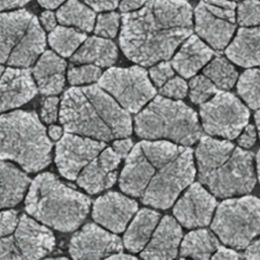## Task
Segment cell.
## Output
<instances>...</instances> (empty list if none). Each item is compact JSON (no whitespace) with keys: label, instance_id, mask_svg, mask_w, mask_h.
Masks as SVG:
<instances>
[{"label":"cell","instance_id":"6da1fadb","mask_svg":"<svg viewBox=\"0 0 260 260\" xmlns=\"http://www.w3.org/2000/svg\"><path fill=\"white\" fill-rule=\"evenodd\" d=\"M120 48L132 62L151 66L173 57L193 32V8L186 0H148L121 16Z\"/></svg>","mask_w":260,"mask_h":260},{"label":"cell","instance_id":"7a4b0ae2","mask_svg":"<svg viewBox=\"0 0 260 260\" xmlns=\"http://www.w3.org/2000/svg\"><path fill=\"white\" fill-rule=\"evenodd\" d=\"M59 119L65 132L105 142L132 133L130 113L94 83L68 88L61 99Z\"/></svg>","mask_w":260,"mask_h":260},{"label":"cell","instance_id":"3957f363","mask_svg":"<svg viewBox=\"0 0 260 260\" xmlns=\"http://www.w3.org/2000/svg\"><path fill=\"white\" fill-rule=\"evenodd\" d=\"M197 178L218 198L250 193L257 182L254 153L229 139L201 135L195 149Z\"/></svg>","mask_w":260,"mask_h":260},{"label":"cell","instance_id":"277c9868","mask_svg":"<svg viewBox=\"0 0 260 260\" xmlns=\"http://www.w3.org/2000/svg\"><path fill=\"white\" fill-rule=\"evenodd\" d=\"M91 200L52 173L39 174L30 183L25 211L45 225L59 232L75 231L86 218Z\"/></svg>","mask_w":260,"mask_h":260},{"label":"cell","instance_id":"5b68a950","mask_svg":"<svg viewBox=\"0 0 260 260\" xmlns=\"http://www.w3.org/2000/svg\"><path fill=\"white\" fill-rule=\"evenodd\" d=\"M52 142L35 112L13 111L0 116V159L36 173L51 162Z\"/></svg>","mask_w":260,"mask_h":260},{"label":"cell","instance_id":"8992f818","mask_svg":"<svg viewBox=\"0 0 260 260\" xmlns=\"http://www.w3.org/2000/svg\"><path fill=\"white\" fill-rule=\"evenodd\" d=\"M134 129L141 138H165L184 146L195 144L202 133L198 115L191 107L161 94L138 112Z\"/></svg>","mask_w":260,"mask_h":260},{"label":"cell","instance_id":"52a82bcc","mask_svg":"<svg viewBox=\"0 0 260 260\" xmlns=\"http://www.w3.org/2000/svg\"><path fill=\"white\" fill-rule=\"evenodd\" d=\"M210 228L224 245L245 250L260 235V198H224L216 206Z\"/></svg>","mask_w":260,"mask_h":260},{"label":"cell","instance_id":"ba28073f","mask_svg":"<svg viewBox=\"0 0 260 260\" xmlns=\"http://www.w3.org/2000/svg\"><path fill=\"white\" fill-rule=\"evenodd\" d=\"M155 169L141 201L153 208L168 209L195 179L194 151L190 146H185L176 157Z\"/></svg>","mask_w":260,"mask_h":260},{"label":"cell","instance_id":"9c48e42d","mask_svg":"<svg viewBox=\"0 0 260 260\" xmlns=\"http://www.w3.org/2000/svg\"><path fill=\"white\" fill-rule=\"evenodd\" d=\"M199 117L207 135L234 140L248 124L250 111L236 94L220 89L200 105Z\"/></svg>","mask_w":260,"mask_h":260},{"label":"cell","instance_id":"30bf717a","mask_svg":"<svg viewBox=\"0 0 260 260\" xmlns=\"http://www.w3.org/2000/svg\"><path fill=\"white\" fill-rule=\"evenodd\" d=\"M98 84L130 114L138 113L156 94L148 72L137 65L110 67L101 75Z\"/></svg>","mask_w":260,"mask_h":260},{"label":"cell","instance_id":"8fae6325","mask_svg":"<svg viewBox=\"0 0 260 260\" xmlns=\"http://www.w3.org/2000/svg\"><path fill=\"white\" fill-rule=\"evenodd\" d=\"M234 0H200L194 9L195 31L212 49L222 51L236 30Z\"/></svg>","mask_w":260,"mask_h":260},{"label":"cell","instance_id":"7c38bea8","mask_svg":"<svg viewBox=\"0 0 260 260\" xmlns=\"http://www.w3.org/2000/svg\"><path fill=\"white\" fill-rule=\"evenodd\" d=\"M105 147V141L66 132L56 144L55 164L64 178L73 181Z\"/></svg>","mask_w":260,"mask_h":260},{"label":"cell","instance_id":"4fadbf2b","mask_svg":"<svg viewBox=\"0 0 260 260\" xmlns=\"http://www.w3.org/2000/svg\"><path fill=\"white\" fill-rule=\"evenodd\" d=\"M216 206L215 196L200 182H193L176 201L173 213L186 229L204 228L211 222Z\"/></svg>","mask_w":260,"mask_h":260},{"label":"cell","instance_id":"5bb4252c","mask_svg":"<svg viewBox=\"0 0 260 260\" xmlns=\"http://www.w3.org/2000/svg\"><path fill=\"white\" fill-rule=\"evenodd\" d=\"M123 247L120 237L87 222L71 237L68 250L73 259H102L122 251Z\"/></svg>","mask_w":260,"mask_h":260},{"label":"cell","instance_id":"9a60e30c","mask_svg":"<svg viewBox=\"0 0 260 260\" xmlns=\"http://www.w3.org/2000/svg\"><path fill=\"white\" fill-rule=\"evenodd\" d=\"M135 200L118 192H108L93 202L92 218L113 233H122L132 216L137 212Z\"/></svg>","mask_w":260,"mask_h":260},{"label":"cell","instance_id":"2e32d148","mask_svg":"<svg viewBox=\"0 0 260 260\" xmlns=\"http://www.w3.org/2000/svg\"><path fill=\"white\" fill-rule=\"evenodd\" d=\"M121 157L113 147H105L90 160L76 178L77 185L88 194H96L111 188L117 181Z\"/></svg>","mask_w":260,"mask_h":260},{"label":"cell","instance_id":"e0dca14e","mask_svg":"<svg viewBox=\"0 0 260 260\" xmlns=\"http://www.w3.org/2000/svg\"><path fill=\"white\" fill-rule=\"evenodd\" d=\"M38 90L29 68H6L0 76V113L28 103Z\"/></svg>","mask_w":260,"mask_h":260},{"label":"cell","instance_id":"ac0fdd59","mask_svg":"<svg viewBox=\"0 0 260 260\" xmlns=\"http://www.w3.org/2000/svg\"><path fill=\"white\" fill-rule=\"evenodd\" d=\"M14 240L23 259L44 258L53 251L56 244L53 233L26 214L19 217Z\"/></svg>","mask_w":260,"mask_h":260},{"label":"cell","instance_id":"d6986e66","mask_svg":"<svg viewBox=\"0 0 260 260\" xmlns=\"http://www.w3.org/2000/svg\"><path fill=\"white\" fill-rule=\"evenodd\" d=\"M156 169L144 154L140 143L135 144L126 156L119 178L120 189L131 196L141 197Z\"/></svg>","mask_w":260,"mask_h":260},{"label":"cell","instance_id":"ffe728a7","mask_svg":"<svg viewBox=\"0 0 260 260\" xmlns=\"http://www.w3.org/2000/svg\"><path fill=\"white\" fill-rule=\"evenodd\" d=\"M183 239L180 222L171 215H165L157 223L150 240L140 252L144 259H173L178 256Z\"/></svg>","mask_w":260,"mask_h":260},{"label":"cell","instance_id":"44dd1931","mask_svg":"<svg viewBox=\"0 0 260 260\" xmlns=\"http://www.w3.org/2000/svg\"><path fill=\"white\" fill-rule=\"evenodd\" d=\"M211 47L194 34H191L172 58V65L182 77L191 78L213 57Z\"/></svg>","mask_w":260,"mask_h":260},{"label":"cell","instance_id":"7402d4cb","mask_svg":"<svg viewBox=\"0 0 260 260\" xmlns=\"http://www.w3.org/2000/svg\"><path fill=\"white\" fill-rule=\"evenodd\" d=\"M66 65V61L53 51H44L31 71L43 95H56L63 90Z\"/></svg>","mask_w":260,"mask_h":260},{"label":"cell","instance_id":"603a6c76","mask_svg":"<svg viewBox=\"0 0 260 260\" xmlns=\"http://www.w3.org/2000/svg\"><path fill=\"white\" fill-rule=\"evenodd\" d=\"M224 53L230 61L240 67L260 66V25L241 26Z\"/></svg>","mask_w":260,"mask_h":260},{"label":"cell","instance_id":"cb8c5ba5","mask_svg":"<svg viewBox=\"0 0 260 260\" xmlns=\"http://www.w3.org/2000/svg\"><path fill=\"white\" fill-rule=\"evenodd\" d=\"M35 17L36 15L26 9L0 13V64L7 62Z\"/></svg>","mask_w":260,"mask_h":260},{"label":"cell","instance_id":"d4e9b609","mask_svg":"<svg viewBox=\"0 0 260 260\" xmlns=\"http://www.w3.org/2000/svg\"><path fill=\"white\" fill-rule=\"evenodd\" d=\"M46 49V35L40 20L35 17L26 34L13 49L7 64L13 67L29 68Z\"/></svg>","mask_w":260,"mask_h":260},{"label":"cell","instance_id":"484cf974","mask_svg":"<svg viewBox=\"0 0 260 260\" xmlns=\"http://www.w3.org/2000/svg\"><path fill=\"white\" fill-rule=\"evenodd\" d=\"M117 58L118 49L113 41L103 37H89L85 39L70 60L72 63L111 67Z\"/></svg>","mask_w":260,"mask_h":260},{"label":"cell","instance_id":"4316f807","mask_svg":"<svg viewBox=\"0 0 260 260\" xmlns=\"http://www.w3.org/2000/svg\"><path fill=\"white\" fill-rule=\"evenodd\" d=\"M159 220L160 214L153 209L142 208L137 211L124 234V247L131 253L141 252L150 240Z\"/></svg>","mask_w":260,"mask_h":260},{"label":"cell","instance_id":"83f0119b","mask_svg":"<svg viewBox=\"0 0 260 260\" xmlns=\"http://www.w3.org/2000/svg\"><path fill=\"white\" fill-rule=\"evenodd\" d=\"M29 183L30 179L25 173L0 159V209L18 204Z\"/></svg>","mask_w":260,"mask_h":260},{"label":"cell","instance_id":"f1b7e54d","mask_svg":"<svg viewBox=\"0 0 260 260\" xmlns=\"http://www.w3.org/2000/svg\"><path fill=\"white\" fill-rule=\"evenodd\" d=\"M219 246L217 236L207 229H196L186 234L180 244L179 257L209 259Z\"/></svg>","mask_w":260,"mask_h":260},{"label":"cell","instance_id":"f546056e","mask_svg":"<svg viewBox=\"0 0 260 260\" xmlns=\"http://www.w3.org/2000/svg\"><path fill=\"white\" fill-rule=\"evenodd\" d=\"M56 16L61 24L74 26L84 32L91 31L94 28V10L78 0L66 1L57 10Z\"/></svg>","mask_w":260,"mask_h":260},{"label":"cell","instance_id":"4dcf8cb0","mask_svg":"<svg viewBox=\"0 0 260 260\" xmlns=\"http://www.w3.org/2000/svg\"><path fill=\"white\" fill-rule=\"evenodd\" d=\"M84 31L64 25L56 26L49 34L48 41L54 51L62 57H71L85 41Z\"/></svg>","mask_w":260,"mask_h":260},{"label":"cell","instance_id":"1f68e13d","mask_svg":"<svg viewBox=\"0 0 260 260\" xmlns=\"http://www.w3.org/2000/svg\"><path fill=\"white\" fill-rule=\"evenodd\" d=\"M217 88L222 90L231 89L238 81V71L235 66L221 55L212 58L202 70Z\"/></svg>","mask_w":260,"mask_h":260},{"label":"cell","instance_id":"d6a6232c","mask_svg":"<svg viewBox=\"0 0 260 260\" xmlns=\"http://www.w3.org/2000/svg\"><path fill=\"white\" fill-rule=\"evenodd\" d=\"M148 160L158 168L161 165L176 157L183 149L184 145L169 140H142L139 142Z\"/></svg>","mask_w":260,"mask_h":260},{"label":"cell","instance_id":"836d02e7","mask_svg":"<svg viewBox=\"0 0 260 260\" xmlns=\"http://www.w3.org/2000/svg\"><path fill=\"white\" fill-rule=\"evenodd\" d=\"M237 92L249 108L260 109V67L248 68L240 75Z\"/></svg>","mask_w":260,"mask_h":260},{"label":"cell","instance_id":"e575fe53","mask_svg":"<svg viewBox=\"0 0 260 260\" xmlns=\"http://www.w3.org/2000/svg\"><path fill=\"white\" fill-rule=\"evenodd\" d=\"M218 88L203 73L191 77L188 83L189 99L193 104L201 105L212 98Z\"/></svg>","mask_w":260,"mask_h":260},{"label":"cell","instance_id":"d590c367","mask_svg":"<svg viewBox=\"0 0 260 260\" xmlns=\"http://www.w3.org/2000/svg\"><path fill=\"white\" fill-rule=\"evenodd\" d=\"M102 75L101 67L93 64H85L81 66H72L67 72L68 81L72 85L90 84L100 79Z\"/></svg>","mask_w":260,"mask_h":260},{"label":"cell","instance_id":"8d00e7d4","mask_svg":"<svg viewBox=\"0 0 260 260\" xmlns=\"http://www.w3.org/2000/svg\"><path fill=\"white\" fill-rule=\"evenodd\" d=\"M237 21L241 26L260 25V1L243 0L237 4Z\"/></svg>","mask_w":260,"mask_h":260},{"label":"cell","instance_id":"74e56055","mask_svg":"<svg viewBox=\"0 0 260 260\" xmlns=\"http://www.w3.org/2000/svg\"><path fill=\"white\" fill-rule=\"evenodd\" d=\"M120 25V15L116 12L102 13L98 16L94 25V34L99 37L113 39L118 32Z\"/></svg>","mask_w":260,"mask_h":260},{"label":"cell","instance_id":"f35d334b","mask_svg":"<svg viewBox=\"0 0 260 260\" xmlns=\"http://www.w3.org/2000/svg\"><path fill=\"white\" fill-rule=\"evenodd\" d=\"M159 93L170 99L182 100L188 93V84L184 77L174 75L159 87Z\"/></svg>","mask_w":260,"mask_h":260},{"label":"cell","instance_id":"ab89813d","mask_svg":"<svg viewBox=\"0 0 260 260\" xmlns=\"http://www.w3.org/2000/svg\"><path fill=\"white\" fill-rule=\"evenodd\" d=\"M148 74L153 84L160 87L175 75V69L171 62L168 60H162L153 64V66L150 67Z\"/></svg>","mask_w":260,"mask_h":260},{"label":"cell","instance_id":"60d3db41","mask_svg":"<svg viewBox=\"0 0 260 260\" xmlns=\"http://www.w3.org/2000/svg\"><path fill=\"white\" fill-rule=\"evenodd\" d=\"M18 213L14 209L0 211V238L11 235L18 224Z\"/></svg>","mask_w":260,"mask_h":260},{"label":"cell","instance_id":"b9f144b4","mask_svg":"<svg viewBox=\"0 0 260 260\" xmlns=\"http://www.w3.org/2000/svg\"><path fill=\"white\" fill-rule=\"evenodd\" d=\"M22 255L15 243L14 236L0 238V259H22Z\"/></svg>","mask_w":260,"mask_h":260},{"label":"cell","instance_id":"7bdbcfd3","mask_svg":"<svg viewBox=\"0 0 260 260\" xmlns=\"http://www.w3.org/2000/svg\"><path fill=\"white\" fill-rule=\"evenodd\" d=\"M58 105L59 99L57 96L49 95L44 100L41 109V118L45 123L52 124L57 120Z\"/></svg>","mask_w":260,"mask_h":260},{"label":"cell","instance_id":"ee69618b","mask_svg":"<svg viewBox=\"0 0 260 260\" xmlns=\"http://www.w3.org/2000/svg\"><path fill=\"white\" fill-rule=\"evenodd\" d=\"M237 138H238L237 142H238L239 146H241L245 149L251 148L256 143V140H257L256 126H254L252 124H247Z\"/></svg>","mask_w":260,"mask_h":260},{"label":"cell","instance_id":"f6af8a7d","mask_svg":"<svg viewBox=\"0 0 260 260\" xmlns=\"http://www.w3.org/2000/svg\"><path fill=\"white\" fill-rule=\"evenodd\" d=\"M94 11H110L118 7L121 0H82Z\"/></svg>","mask_w":260,"mask_h":260},{"label":"cell","instance_id":"bcb514c9","mask_svg":"<svg viewBox=\"0 0 260 260\" xmlns=\"http://www.w3.org/2000/svg\"><path fill=\"white\" fill-rule=\"evenodd\" d=\"M133 147V141L130 138L123 137V139H118L113 142V149L116 151V153L122 158H126V156L129 154Z\"/></svg>","mask_w":260,"mask_h":260},{"label":"cell","instance_id":"7dc6e473","mask_svg":"<svg viewBox=\"0 0 260 260\" xmlns=\"http://www.w3.org/2000/svg\"><path fill=\"white\" fill-rule=\"evenodd\" d=\"M242 256L236 251V249L225 246H218L214 254L211 256L212 259H239Z\"/></svg>","mask_w":260,"mask_h":260},{"label":"cell","instance_id":"c3c4849f","mask_svg":"<svg viewBox=\"0 0 260 260\" xmlns=\"http://www.w3.org/2000/svg\"><path fill=\"white\" fill-rule=\"evenodd\" d=\"M40 22L44 26V28L48 31H51L56 27L57 22V16L54 14V12L50 10H46L42 12L40 16Z\"/></svg>","mask_w":260,"mask_h":260},{"label":"cell","instance_id":"681fc988","mask_svg":"<svg viewBox=\"0 0 260 260\" xmlns=\"http://www.w3.org/2000/svg\"><path fill=\"white\" fill-rule=\"evenodd\" d=\"M242 257L248 259H260V236L248 245Z\"/></svg>","mask_w":260,"mask_h":260},{"label":"cell","instance_id":"f907efd6","mask_svg":"<svg viewBox=\"0 0 260 260\" xmlns=\"http://www.w3.org/2000/svg\"><path fill=\"white\" fill-rule=\"evenodd\" d=\"M148 0H121L119 9L121 12H130L141 8Z\"/></svg>","mask_w":260,"mask_h":260},{"label":"cell","instance_id":"816d5d0a","mask_svg":"<svg viewBox=\"0 0 260 260\" xmlns=\"http://www.w3.org/2000/svg\"><path fill=\"white\" fill-rule=\"evenodd\" d=\"M29 1L30 0H0V11L22 7Z\"/></svg>","mask_w":260,"mask_h":260},{"label":"cell","instance_id":"f5cc1de1","mask_svg":"<svg viewBox=\"0 0 260 260\" xmlns=\"http://www.w3.org/2000/svg\"><path fill=\"white\" fill-rule=\"evenodd\" d=\"M49 136L53 140H59L63 135V128L57 125H52L48 129Z\"/></svg>","mask_w":260,"mask_h":260},{"label":"cell","instance_id":"db71d44e","mask_svg":"<svg viewBox=\"0 0 260 260\" xmlns=\"http://www.w3.org/2000/svg\"><path fill=\"white\" fill-rule=\"evenodd\" d=\"M66 0H38L39 4L47 9L57 8L59 5L64 3Z\"/></svg>","mask_w":260,"mask_h":260},{"label":"cell","instance_id":"11a10c76","mask_svg":"<svg viewBox=\"0 0 260 260\" xmlns=\"http://www.w3.org/2000/svg\"><path fill=\"white\" fill-rule=\"evenodd\" d=\"M108 259H136V257L134 255H131V254H126V253H123L122 251L120 252H117V253H114L112 255H110L108 257Z\"/></svg>","mask_w":260,"mask_h":260},{"label":"cell","instance_id":"9f6ffc18","mask_svg":"<svg viewBox=\"0 0 260 260\" xmlns=\"http://www.w3.org/2000/svg\"><path fill=\"white\" fill-rule=\"evenodd\" d=\"M254 119H255V124L257 128V133L260 138V109H257L256 113L254 114Z\"/></svg>","mask_w":260,"mask_h":260},{"label":"cell","instance_id":"6f0895ef","mask_svg":"<svg viewBox=\"0 0 260 260\" xmlns=\"http://www.w3.org/2000/svg\"><path fill=\"white\" fill-rule=\"evenodd\" d=\"M256 174H257V179L259 180V183H260V148L258 149L257 151V154H256Z\"/></svg>","mask_w":260,"mask_h":260},{"label":"cell","instance_id":"680465c9","mask_svg":"<svg viewBox=\"0 0 260 260\" xmlns=\"http://www.w3.org/2000/svg\"><path fill=\"white\" fill-rule=\"evenodd\" d=\"M3 71H4V67L2 66V65H0V76L2 75V73H3Z\"/></svg>","mask_w":260,"mask_h":260},{"label":"cell","instance_id":"91938a15","mask_svg":"<svg viewBox=\"0 0 260 260\" xmlns=\"http://www.w3.org/2000/svg\"><path fill=\"white\" fill-rule=\"evenodd\" d=\"M234 1H239V0H234Z\"/></svg>","mask_w":260,"mask_h":260}]
</instances>
